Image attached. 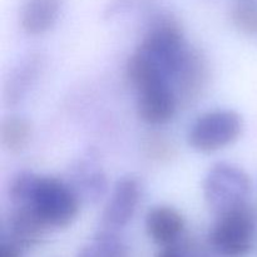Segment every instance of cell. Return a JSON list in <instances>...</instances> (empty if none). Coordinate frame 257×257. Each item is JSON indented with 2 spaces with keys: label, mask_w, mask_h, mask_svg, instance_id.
Instances as JSON below:
<instances>
[{
  "label": "cell",
  "mask_w": 257,
  "mask_h": 257,
  "mask_svg": "<svg viewBox=\"0 0 257 257\" xmlns=\"http://www.w3.org/2000/svg\"><path fill=\"white\" fill-rule=\"evenodd\" d=\"M12 206H28L48 228L72 225L80 208L79 197L69 182L50 176L22 171L9 186Z\"/></svg>",
  "instance_id": "7a4b0ae2"
},
{
  "label": "cell",
  "mask_w": 257,
  "mask_h": 257,
  "mask_svg": "<svg viewBox=\"0 0 257 257\" xmlns=\"http://www.w3.org/2000/svg\"><path fill=\"white\" fill-rule=\"evenodd\" d=\"M141 198L140 182L135 177L117 181L102 215L103 230L118 232L131 222Z\"/></svg>",
  "instance_id": "8992f818"
},
{
  "label": "cell",
  "mask_w": 257,
  "mask_h": 257,
  "mask_svg": "<svg viewBox=\"0 0 257 257\" xmlns=\"http://www.w3.org/2000/svg\"><path fill=\"white\" fill-rule=\"evenodd\" d=\"M33 127L29 120L20 117H8L3 119L0 128V141L5 151L19 153L30 142Z\"/></svg>",
  "instance_id": "9a60e30c"
},
{
  "label": "cell",
  "mask_w": 257,
  "mask_h": 257,
  "mask_svg": "<svg viewBox=\"0 0 257 257\" xmlns=\"http://www.w3.org/2000/svg\"><path fill=\"white\" fill-rule=\"evenodd\" d=\"M256 225L257 213L250 203L217 216L210 232L213 251L222 257H246L253 247Z\"/></svg>",
  "instance_id": "277c9868"
},
{
  "label": "cell",
  "mask_w": 257,
  "mask_h": 257,
  "mask_svg": "<svg viewBox=\"0 0 257 257\" xmlns=\"http://www.w3.org/2000/svg\"><path fill=\"white\" fill-rule=\"evenodd\" d=\"M69 185L85 200L98 201L108 188L107 176L92 156L83 157L69 171Z\"/></svg>",
  "instance_id": "8fae6325"
},
{
  "label": "cell",
  "mask_w": 257,
  "mask_h": 257,
  "mask_svg": "<svg viewBox=\"0 0 257 257\" xmlns=\"http://www.w3.org/2000/svg\"><path fill=\"white\" fill-rule=\"evenodd\" d=\"M187 48L177 18L167 12L155 13L127 62L131 84L138 90L156 83H171Z\"/></svg>",
  "instance_id": "6da1fadb"
},
{
  "label": "cell",
  "mask_w": 257,
  "mask_h": 257,
  "mask_svg": "<svg viewBox=\"0 0 257 257\" xmlns=\"http://www.w3.org/2000/svg\"><path fill=\"white\" fill-rule=\"evenodd\" d=\"M243 130L242 117L231 109H217L200 115L188 131V145L202 153L216 152L232 145Z\"/></svg>",
  "instance_id": "5b68a950"
},
{
  "label": "cell",
  "mask_w": 257,
  "mask_h": 257,
  "mask_svg": "<svg viewBox=\"0 0 257 257\" xmlns=\"http://www.w3.org/2000/svg\"><path fill=\"white\" fill-rule=\"evenodd\" d=\"M7 230L8 236L5 238L24 250L38 245L48 227L28 206H12Z\"/></svg>",
  "instance_id": "30bf717a"
},
{
  "label": "cell",
  "mask_w": 257,
  "mask_h": 257,
  "mask_svg": "<svg viewBox=\"0 0 257 257\" xmlns=\"http://www.w3.org/2000/svg\"><path fill=\"white\" fill-rule=\"evenodd\" d=\"M64 0H24L20 8L19 23L29 35H42L57 23Z\"/></svg>",
  "instance_id": "7c38bea8"
},
{
  "label": "cell",
  "mask_w": 257,
  "mask_h": 257,
  "mask_svg": "<svg viewBox=\"0 0 257 257\" xmlns=\"http://www.w3.org/2000/svg\"><path fill=\"white\" fill-rule=\"evenodd\" d=\"M137 92V114L142 122L162 125L173 119L180 102L171 83H156Z\"/></svg>",
  "instance_id": "52a82bcc"
},
{
  "label": "cell",
  "mask_w": 257,
  "mask_h": 257,
  "mask_svg": "<svg viewBox=\"0 0 257 257\" xmlns=\"http://www.w3.org/2000/svg\"><path fill=\"white\" fill-rule=\"evenodd\" d=\"M231 20L240 32L257 34V2L237 0L231 8Z\"/></svg>",
  "instance_id": "2e32d148"
},
{
  "label": "cell",
  "mask_w": 257,
  "mask_h": 257,
  "mask_svg": "<svg viewBox=\"0 0 257 257\" xmlns=\"http://www.w3.org/2000/svg\"><path fill=\"white\" fill-rule=\"evenodd\" d=\"M39 67V57L34 54H30L23 62H20L5 85V102L9 103L10 105L17 104L24 97L29 87H32L33 82L37 79L35 77Z\"/></svg>",
  "instance_id": "4fadbf2b"
},
{
  "label": "cell",
  "mask_w": 257,
  "mask_h": 257,
  "mask_svg": "<svg viewBox=\"0 0 257 257\" xmlns=\"http://www.w3.org/2000/svg\"><path fill=\"white\" fill-rule=\"evenodd\" d=\"M208 78L205 57L193 48H187L180 65L173 74L171 85L180 103L197 99L206 87Z\"/></svg>",
  "instance_id": "ba28073f"
},
{
  "label": "cell",
  "mask_w": 257,
  "mask_h": 257,
  "mask_svg": "<svg viewBox=\"0 0 257 257\" xmlns=\"http://www.w3.org/2000/svg\"><path fill=\"white\" fill-rule=\"evenodd\" d=\"M78 257H131L127 245L118 232L100 230L78 253Z\"/></svg>",
  "instance_id": "5bb4252c"
},
{
  "label": "cell",
  "mask_w": 257,
  "mask_h": 257,
  "mask_svg": "<svg viewBox=\"0 0 257 257\" xmlns=\"http://www.w3.org/2000/svg\"><path fill=\"white\" fill-rule=\"evenodd\" d=\"M251 188L250 176L230 162L215 163L206 173L202 186L205 202L216 216L248 203Z\"/></svg>",
  "instance_id": "3957f363"
},
{
  "label": "cell",
  "mask_w": 257,
  "mask_h": 257,
  "mask_svg": "<svg viewBox=\"0 0 257 257\" xmlns=\"http://www.w3.org/2000/svg\"><path fill=\"white\" fill-rule=\"evenodd\" d=\"M0 257H22V248L8 238L3 237L0 243Z\"/></svg>",
  "instance_id": "d6986e66"
},
{
  "label": "cell",
  "mask_w": 257,
  "mask_h": 257,
  "mask_svg": "<svg viewBox=\"0 0 257 257\" xmlns=\"http://www.w3.org/2000/svg\"><path fill=\"white\" fill-rule=\"evenodd\" d=\"M152 2V0H113L107 8L108 14H118L120 12H124L127 9H132V8L138 7V5L147 4V3Z\"/></svg>",
  "instance_id": "ac0fdd59"
},
{
  "label": "cell",
  "mask_w": 257,
  "mask_h": 257,
  "mask_svg": "<svg viewBox=\"0 0 257 257\" xmlns=\"http://www.w3.org/2000/svg\"><path fill=\"white\" fill-rule=\"evenodd\" d=\"M157 257H186V253L175 245L165 247V250L158 253Z\"/></svg>",
  "instance_id": "ffe728a7"
},
{
  "label": "cell",
  "mask_w": 257,
  "mask_h": 257,
  "mask_svg": "<svg viewBox=\"0 0 257 257\" xmlns=\"http://www.w3.org/2000/svg\"><path fill=\"white\" fill-rule=\"evenodd\" d=\"M145 225L148 237L153 242L170 247L180 241L185 231V218L175 207L158 205L148 210Z\"/></svg>",
  "instance_id": "9c48e42d"
},
{
  "label": "cell",
  "mask_w": 257,
  "mask_h": 257,
  "mask_svg": "<svg viewBox=\"0 0 257 257\" xmlns=\"http://www.w3.org/2000/svg\"><path fill=\"white\" fill-rule=\"evenodd\" d=\"M143 148H145L148 157L157 161L170 160V158H172L173 151H175L172 143L165 136L158 135V133L148 135L146 137L145 143H143Z\"/></svg>",
  "instance_id": "e0dca14e"
}]
</instances>
